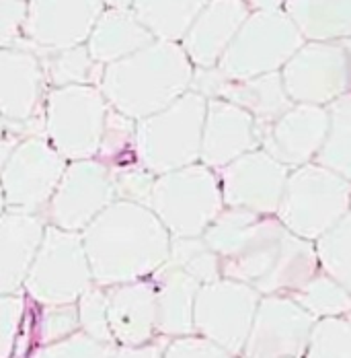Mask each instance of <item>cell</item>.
I'll return each mask as SVG.
<instances>
[{
	"label": "cell",
	"instance_id": "74e56055",
	"mask_svg": "<svg viewBox=\"0 0 351 358\" xmlns=\"http://www.w3.org/2000/svg\"><path fill=\"white\" fill-rule=\"evenodd\" d=\"M111 171H113V179L117 185L119 200H132V202H140V204L150 206L152 187H154V181L158 176L150 173L142 163L115 167Z\"/></svg>",
	"mask_w": 351,
	"mask_h": 358
},
{
	"label": "cell",
	"instance_id": "4fadbf2b",
	"mask_svg": "<svg viewBox=\"0 0 351 358\" xmlns=\"http://www.w3.org/2000/svg\"><path fill=\"white\" fill-rule=\"evenodd\" d=\"M294 103L327 108L351 91V66L343 41H306L281 69Z\"/></svg>",
	"mask_w": 351,
	"mask_h": 358
},
{
	"label": "cell",
	"instance_id": "1f68e13d",
	"mask_svg": "<svg viewBox=\"0 0 351 358\" xmlns=\"http://www.w3.org/2000/svg\"><path fill=\"white\" fill-rule=\"evenodd\" d=\"M169 264L187 272L202 285L222 278L220 257L204 237H173Z\"/></svg>",
	"mask_w": 351,
	"mask_h": 358
},
{
	"label": "cell",
	"instance_id": "d590c367",
	"mask_svg": "<svg viewBox=\"0 0 351 358\" xmlns=\"http://www.w3.org/2000/svg\"><path fill=\"white\" fill-rule=\"evenodd\" d=\"M25 290L0 294V358H13L25 317Z\"/></svg>",
	"mask_w": 351,
	"mask_h": 358
},
{
	"label": "cell",
	"instance_id": "2e32d148",
	"mask_svg": "<svg viewBox=\"0 0 351 358\" xmlns=\"http://www.w3.org/2000/svg\"><path fill=\"white\" fill-rule=\"evenodd\" d=\"M103 13V0H29L25 41L37 54L84 45Z\"/></svg>",
	"mask_w": 351,
	"mask_h": 358
},
{
	"label": "cell",
	"instance_id": "8d00e7d4",
	"mask_svg": "<svg viewBox=\"0 0 351 358\" xmlns=\"http://www.w3.org/2000/svg\"><path fill=\"white\" fill-rule=\"evenodd\" d=\"M115 346H107L84 331H78L70 338L50 344V346H37L31 358H111Z\"/></svg>",
	"mask_w": 351,
	"mask_h": 358
},
{
	"label": "cell",
	"instance_id": "f546056e",
	"mask_svg": "<svg viewBox=\"0 0 351 358\" xmlns=\"http://www.w3.org/2000/svg\"><path fill=\"white\" fill-rule=\"evenodd\" d=\"M292 296L316 320L345 317L351 311V290L324 274L322 270L306 287H302Z\"/></svg>",
	"mask_w": 351,
	"mask_h": 358
},
{
	"label": "cell",
	"instance_id": "4316f807",
	"mask_svg": "<svg viewBox=\"0 0 351 358\" xmlns=\"http://www.w3.org/2000/svg\"><path fill=\"white\" fill-rule=\"evenodd\" d=\"M210 0H134L132 10L156 39L183 41Z\"/></svg>",
	"mask_w": 351,
	"mask_h": 358
},
{
	"label": "cell",
	"instance_id": "5b68a950",
	"mask_svg": "<svg viewBox=\"0 0 351 358\" xmlns=\"http://www.w3.org/2000/svg\"><path fill=\"white\" fill-rule=\"evenodd\" d=\"M150 208L173 237H204L226 208L220 173L200 161L158 176Z\"/></svg>",
	"mask_w": 351,
	"mask_h": 358
},
{
	"label": "cell",
	"instance_id": "e0dca14e",
	"mask_svg": "<svg viewBox=\"0 0 351 358\" xmlns=\"http://www.w3.org/2000/svg\"><path fill=\"white\" fill-rule=\"evenodd\" d=\"M47 76L41 56L23 39L0 50V109L8 124L29 122L43 115Z\"/></svg>",
	"mask_w": 351,
	"mask_h": 358
},
{
	"label": "cell",
	"instance_id": "ffe728a7",
	"mask_svg": "<svg viewBox=\"0 0 351 358\" xmlns=\"http://www.w3.org/2000/svg\"><path fill=\"white\" fill-rule=\"evenodd\" d=\"M261 148L259 122L226 99H208L202 163L220 171L243 155Z\"/></svg>",
	"mask_w": 351,
	"mask_h": 358
},
{
	"label": "cell",
	"instance_id": "7bdbcfd3",
	"mask_svg": "<svg viewBox=\"0 0 351 358\" xmlns=\"http://www.w3.org/2000/svg\"><path fill=\"white\" fill-rule=\"evenodd\" d=\"M105 8H115V10H132L134 0H103Z\"/></svg>",
	"mask_w": 351,
	"mask_h": 358
},
{
	"label": "cell",
	"instance_id": "603a6c76",
	"mask_svg": "<svg viewBox=\"0 0 351 358\" xmlns=\"http://www.w3.org/2000/svg\"><path fill=\"white\" fill-rule=\"evenodd\" d=\"M109 322L117 346H142L158 336V296L152 278L107 288Z\"/></svg>",
	"mask_w": 351,
	"mask_h": 358
},
{
	"label": "cell",
	"instance_id": "8fae6325",
	"mask_svg": "<svg viewBox=\"0 0 351 358\" xmlns=\"http://www.w3.org/2000/svg\"><path fill=\"white\" fill-rule=\"evenodd\" d=\"M261 296L257 288L230 278L202 285L195 301V334L241 358Z\"/></svg>",
	"mask_w": 351,
	"mask_h": 358
},
{
	"label": "cell",
	"instance_id": "cb8c5ba5",
	"mask_svg": "<svg viewBox=\"0 0 351 358\" xmlns=\"http://www.w3.org/2000/svg\"><path fill=\"white\" fill-rule=\"evenodd\" d=\"M150 278L158 296V336L171 340L195 334V301L202 282L169 262Z\"/></svg>",
	"mask_w": 351,
	"mask_h": 358
},
{
	"label": "cell",
	"instance_id": "f1b7e54d",
	"mask_svg": "<svg viewBox=\"0 0 351 358\" xmlns=\"http://www.w3.org/2000/svg\"><path fill=\"white\" fill-rule=\"evenodd\" d=\"M47 85L52 89L56 87H68V85H99L103 69L89 52V45H76L60 52H45L39 54Z\"/></svg>",
	"mask_w": 351,
	"mask_h": 358
},
{
	"label": "cell",
	"instance_id": "ee69618b",
	"mask_svg": "<svg viewBox=\"0 0 351 358\" xmlns=\"http://www.w3.org/2000/svg\"><path fill=\"white\" fill-rule=\"evenodd\" d=\"M343 45H345V52H348V58H350V66H351V37L343 39Z\"/></svg>",
	"mask_w": 351,
	"mask_h": 358
},
{
	"label": "cell",
	"instance_id": "484cf974",
	"mask_svg": "<svg viewBox=\"0 0 351 358\" xmlns=\"http://www.w3.org/2000/svg\"><path fill=\"white\" fill-rule=\"evenodd\" d=\"M285 13L306 41L351 37V0H287Z\"/></svg>",
	"mask_w": 351,
	"mask_h": 358
},
{
	"label": "cell",
	"instance_id": "83f0119b",
	"mask_svg": "<svg viewBox=\"0 0 351 358\" xmlns=\"http://www.w3.org/2000/svg\"><path fill=\"white\" fill-rule=\"evenodd\" d=\"M329 132L316 163L351 181V91L327 106Z\"/></svg>",
	"mask_w": 351,
	"mask_h": 358
},
{
	"label": "cell",
	"instance_id": "4dcf8cb0",
	"mask_svg": "<svg viewBox=\"0 0 351 358\" xmlns=\"http://www.w3.org/2000/svg\"><path fill=\"white\" fill-rule=\"evenodd\" d=\"M315 245L320 270L351 290V210Z\"/></svg>",
	"mask_w": 351,
	"mask_h": 358
},
{
	"label": "cell",
	"instance_id": "f6af8a7d",
	"mask_svg": "<svg viewBox=\"0 0 351 358\" xmlns=\"http://www.w3.org/2000/svg\"><path fill=\"white\" fill-rule=\"evenodd\" d=\"M345 320H348V322L351 323V311H350V313H348V315H345Z\"/></svg>",
	"mask_w": 351,
	"mask_h": 358
},
{
	"label": "cell",
	"instance_id": "44dd1931",
	"mask_svg": "<svg viewBox=\"0 0 351 358\" xmlns=\"http://www.w3.org/2000/svg\"><path fill=\"white\" fill-rule=\"evenodd\" d=\"M47 220L41 213L4 208L0 218V294L21 292L43 243Z\"/></svg>",
	"mask_w": 351,
	"mask_h": 358
},
{
	"label": "cell",
	"instance_id": "30bf717a",
	"mask_svg": "<svg viewBox=\"0 0 351 358\" xmlns=\"http://www.w3.org/2000/svg\"><path fill=\"white\" fill-rule=\"evenodd\" d=\"M66 167L68 161L45 136L23 138L2 163V206L43 215Z\"/></svg>",
	"mask_w": 351,
	"mask_h": 358
},
{
	"label": "cell",
	"instance_id": "60d3db41",
	"mask_svg": "<svg viewBox=\"0 0 351 358\" xmlns=\"http://www.w3.org/2000/svg\"><path fill=\"white\" fill-rule=\"evenodd\" d=\"M169 338L158 336L156 340L142 346H115L111 358H165Z\"/></svg>",
	"mask_w": 351,
	"mask_h": 358
},
{
	"label": "cell",
	"instance_id": "836d02e7",
	"mask_svg": "<svg viewBox=\"0 0 351 358\" xmlns=\"http://www.w3.org/2000/svg\"><path fill=\"white\" fill-rule=\"evenodd\" d=\"M304 358H351V323L345 317L318 320Z\"/></svg>",
	"mask_w": 351,
	"mask_h": 358
},
{
	"label": "cell",
	"instance_id": "e575fe53",
	"mask_svg": "<svg viewBox=\"0 0 351 358\" xmlns=\"http://www.w3.org/2000/svg\"><path fill=\"white\" fill-rule=\"evenodd\" d=\"M78 317H80V331L91 336L93 340L107 344V346H117L111 322H109V294L105 287L89 288L80 299H78Z\"/></svg>",
	"mask_w": 351,
	"mask_h": 358
},
{
	"label": "cell",
	"instance_id": "ac0fdd59",
	"mask_svg": "<svg viewBox=\"0 0 351 358\" xmlns=\"http://www.w3.org/2000/svg\"><path fill=\"white\" fill-rule=\"evenodd\" d=\"M193 91L208 99H226L246 109L259 126H267L281 117L296 103L290 99L281 72L263 74L255 78H230L220 69H195Z\"/></svg>",
	"mask_w": 351,
	"mask_h": 358
},
{
	"label": "cell",
	"instance_id": "ba28073f",
	"mask_svg": "<svg viewBox=\"0 0 351 358\" xmlns=\"http://www.w3.org/2000/svg\"><path fill=\"white\" fill-rule=\"evenodd\" d=\"M95 287L93 268L84 250L82 233L47 224L25 294L37 305H70Z\"/></svg>",
	"mask_w": 351,
	"mask_h": 358
},
{
	"label": "cell",
	"instance_id": "ab89813d",
	"mask_svg": "<svg viewBox=\"0 0 351 358\" xmlns=\"http://www.w3.org/2000/svg\"><path fill=\"white\" fill-rule=\"evenodd\" d=\"M29 0H0V45L8 48L25 39Z\"/></svg>",
	"mask_w": 351,
	"mask_h": 358
},
{
	"label": "cell",
	"instance_id": "d6a6232c",
	"mask_svg": "<svg viewBox=\"0 0 351 358\" xmlns=\"http://www.w3.org/2000/svg\"><path fill=\"white\" fill-rule=\"evenodd\" d=\"M36 344L50 346L62 342L80 331V317L78 305H39V313L36 317Z\"/></svg>",
	"mask_w": 351,
	"mask_h": 358
},
{
	"label": "cell",
	"instance_id": "9a60e30c",
	"mask_svg": "<svg viewBox=\"0 0 351 358\" xmlns=\"http://www.w3.org/2000/svg\"><path fill=\"white\" fill-rule=\"evenodd\" d=\"M218 173L226 208H243L257 215L280 213L290 169L267 150H251Z\"/></svg>",
	"mask_w": 351,
	"mask_h": 358
},
{
	"label": "cell",
	"instance_id": "7402d4cb",
	"mask_svg": "<svg viewBox=\"0 0 351 358\" xmlns=\"http://www.w3.org/2000/svg\"><path fill=\"white\" fill-rule=\"evenodd\" d=\"M246 0H210L181 45L195 69H216L251 15Z\"/></svg>",
	"mask_w": 351,
	"mask_h": 358
},
{
	"label": "cell",
	"instance_id": "9c48e42d",
	"mask_svg": "<svg viewBox=\"0 0 351 358\" xmlns=\"http://www.w3.org/2000/svg\"><path fill=\"white\" fill-rule=\"evenodd\" d=\"M304 43L306 39L285 10H253L218 69L230 78H255L281 72Z\"/></svg>",
	"mask_w": 351,
	"mask_h": 358
},
{
	"label": "cell",
	"instance_id": "3957f363",
	"mask_svg": "<svg viewBox=\"0 0 351 358\" xmlns=\"http://www.w3.org/2000/svg\"><path fill=\"white\" fill-rule=\"evenodd\" d=\"M195 64L179 41L154 39L136 54L107 64L101 91L109 106L134 120L154 115L193 89Z\"/></svg>",
	"mask_w": 351,
	"mask_h": 358
},
{
	"label": "cell",
	"instance_id": "5bb4252c",
	"mask_svg": "<svg viewBox=\"0 0 351 358\" xmlns=\"http://www.w3.org/2000/svg\"><path fill=\"white\" fill-rule=\"evenodd\" d=\"M290 294H263L241 358H304L316 325Z\"/></svg>",
	"mask_w": 351,
	"mask_h": 358
},
{
	"label": "cell",
	"instance_id": "b9f144b4",
	"mask_svg": "<svg viewBox=\"0 0 351 358\" xmlns=\"http://www.w3.org/2000/svg\"><path fill=\"white\" fill-rule=\"evenodd\" d=\"M287 0H246L251 10H261V13H278L285 10Z\"/></svg>",
	"mask_w": 351,
	"mask_h": 358
},
{
	"label": "cell",
	"instance_id": "d4e9b609",
	"mask_svg": "<svg viewBox=\"0 0 351 358\" xmlns=\"http://www.w3.org/2000/svg\"><path fill=\"white\" fill-rule=\"evenodd\" d=\"M154 39L156 37L148 31V27L136 17L134 10L105 8L87 45L91 56L101 66H107L136 54Z\"/></svg>",
	"mask_w": 351,
	"mask_h": 358
},
{
	"label": "cell",
	"instance_id": "7a4b0ae2",
	"mask_svg": "<svg viewBox=\"0 0 351 358\" xmlns=\"http://www.w3.org/2000/svg\"><path fill=\"white\" fill-rule=\"evenodd\" d=\"M82 241L95 285L109 288L146 280L160 270L169 262L173 235L150 206L115 200L82 231Z\"/></svg>",
	"mask_w": 351,
	"mask_h": 358
},
{
	"label": "cell",
	"instance_id": "f35d334b",
	"mask_svg": "<svg viewBox=\"0 0 351 358\" xmlns=\"http://www.w3.org/2000/svg\"><path fill=\"white\" fill-rule=\"evenodd\" d=\"M165 358H237L220 344L200 334L179 336L167 342Z\"/></svg>",
	"mask_w": 351,
	"mask_h": 358
},
{
	"label": "cell",
	"instance_id": "d6986e66",
	"mask_svg": "<svg viewBox=\"0 0 351 358\" xmlns=\"http://www.w3.org/2000/svg\"><path fill=\"white\" fill-rule=\"evenodd\" d=\"M329 132V111L322 106L296 103L281 117L259 126L261 148L290 171L315 163Z\"/></svg>",
	"mask_w": 351,
	"mask_h": 358
},
{
	"label": "cell",
	"instance_id": "7c38bea8",
	"mask_svg": "<svg viewBox=\"0 0 351 358\" xmlns=\"http://www.w3.org/2000/svg\"><path fill=\"white\" fill-rule=\"evenodd\" d=\"M117 198L111 167L99 159L70 161L43 216L47 224L82 233Z\"/></svg>",
	"mask_w": 351,
	"mask_h": 358
},
{
	"label": "cell",
	"instance_id": "8992f818",
	"mask_svg": "<svg viewBox=\"0 0 351 358\" xmlns=\"http://www.w3.org/2000/svg\"><path fill=\"white\" fill-rule=\"evenodd\" d=\"M350 210L351 181L315 161L290 171L278 218L315 243Z\"/></svg>",
	"mask_w": 351,
	"mask_h": 358
},
{
	"label": "cell",
	"instance_id": "6da1fadb",
	"mask_svg": "<svg viewBox=\"0 0 351 358\" xmlns=\"http://www.w3.org/2000/svg\"><path fill=\"white\" fill-rule=\"evenodd\" d=\"M220 257L222 278L261 294H296L320 272L313 241L292 233L278 215L224 208L204 235Z\"/></svg>",
	"mask_w": 351,
	"mask_h": 358
},
{
	"label": "cell",
	"instance_id": "52a82bcc",
	"mask_svg": "<svg viewBox=\"0 0 351 358\" xmlns=\"http://www.w3.org/2000/svg\"><path fill=\"white\" fill-rule=\"evenodd\" d=\"M43 109L45 138L68 163L97 159L111 109L99 85L50 89Z\"/></svg>",
	"mask_w": 351,
	"mask_h": 358
},
{
	"label": "cell",
	"instance_id": "277c9868",
	"mask_svg": "<svg viewBox=\"0 0 351 358\" xmlns=\"http://www.w3.org/2000/svg\"><path fill=\"white\" fill-rule=\"evenodd\" d=\"M208 97L187 91L167 109L138 120L136 152L154 176H165L202 161Z\"/></svg>",
	"mask_w": 351,
	"mask_h": 358
}]
</instances>
